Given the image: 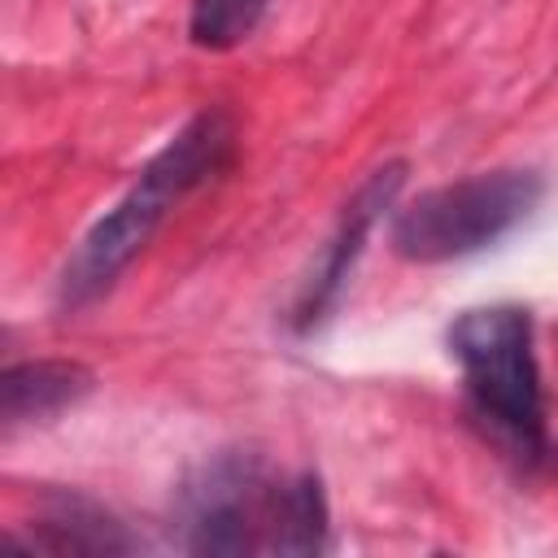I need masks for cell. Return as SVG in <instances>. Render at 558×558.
I'll use <instances>...</instances> for the list:
<instances>
[{"instance_id":"obj_9","label":"cell","mask_w":558,"mask_h":558,"mask_svg":"<svg viewBox=\"0 0 558 558\" xmlns=\"http://www.w3.org/2000/svg\"><path fill=\"white\" fill-rule=\"evenodd\" d=\"M270 0H196L192 4V44L201 48H235L253 35Z\"/></svg>"},{"instance_id":"obj_5","label":"cell","mask_w":558,"mask_h":558,"mask_svg":"<svg viewBox=\"0 0 558 558\" xmlns=\"http://www.w3.org/2000/svg\"><path fill=\"white\" fill-rule=\"evenodd\" d=\"M401 183H405V161H384V166H375V170L357 183V192L344 201V209H340V218H336V231H331V240H327L318 266L310 270L305 288H301V296H296V310H292L296 331H310V327H318V323L327 318V310L336 305L340 288L349 283V275H353V266H357V257H362V244H366L371 227L392 209Z\"/></svg>"},{"instance_id":"obj_8","label":"cell","mask_w":558,"mask_h":558,"mask_svg":"<svg viewBox=\"0 0 558 558\" xmlns=\"http://www.w3.org/2000/svg\"><path fill=\"white\" fill-rule=\"evenodd\" d=\"M323 541H327V497L318 475L301 471L292 480H279L266 554H318Z\"/></svg>"},{"instance_id":"obj_1","label":"cell","mask_w":558,"mask_h":558,"mask_svg":"<svg viewBox=\"0 0 558 558\" xmlns=\"http://www.w3.org/2000/svg\"><path fill=\"white\" fill-rule=\"evenodd\" d=\"M231 148H235V122L227 109H205L192 122H183L170 135V144L140 170L126 196L83 235V244L65 262L57 283L61 310H83L87 301L109 292L113 279L166 222V214L231 161Z\"/></svg>"},{"instance_id":"obj_3","label":"cell","mask_w":558,"mask_h":558,"mask_svg":"<svg viewBox=\"0 0 558 558\" xmlns=\"http://www.w3.org/2000/svg\"><path fill=\"white\" fill-rule=\"evenodd\" d=\"M541 201V179L532 170H488L432 192H418L392 214L388 244L405 262H453L497 244L519 227Z\"/></svg>"},{"instance_id":"obj_7","label":"cell","mask_w":558,"mask_h":558,"mask_svg":"<svg viewBox=\"0 0 558 558\" xmlns=\"http://www.w3.org/2000/svg\"><path fill=\"white\" fill-rule=\"evenodd\" d=\"M26 545L44 554H131L135 549V541L118 519H109L96 501L74 493L52 497L44 506V514L31 523Z\"/></svg>"},{"instance_id":"obj_2","label":"cell","mask_w":558,"mask_h":558,"mask_svg":"<svg viewBox=\"0 0 558 558\" xmlns=\"http://www.w3.org/2000/svg\"><path fill=\"white\" fill-rule=\"evenodd\" d=\"M449 353L462 366L466 401L488 440L519 466H536L545 449V397L532 353V318L519 305L462 310L449 327Z\"/></svg>"},{"instance_id":"obj_6","label":"cell","mask_w":558,"mask_h":558,"mask_svg":"<svg viewBox=\"0 0 558 558\" xmlns=\"http://www.w3.org/2000/svg\"><path fill=\"white\" fill-rule=\"evenodd\" d=\"M92 384H96V375L70 357L17 362L0 375V418H4V427L44 423V418L61 414L65 405L83 401L92 392Z\"/></svg>"},{"instance_id":"obj_4","label":"cell","mask_w":558,"mask_h":558,"mask_svg":"<svg viewBox=\"0 0 558 558\" xmlns=\"http://www.w3.org/2000/svg\"><path fill=\"white\" fill-rule=\"evenodd\" d=\"M279 480H266L253 453H222L183 493V545L192 554L270 549Z\"/></svg>"}]
</instances>
